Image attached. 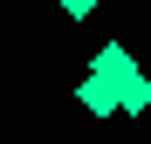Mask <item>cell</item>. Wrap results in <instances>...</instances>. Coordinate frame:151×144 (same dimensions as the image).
Listing matches in <instances>:
<instances>
[{"label":"cell","mask_w":151,"mask_h":144,"mask_svg":"<svg viewBox=\"0 0 151 144\" xmlns=\"http://www.w3.org/2000/svg\"><path fill=\"white\" fill-rule=\"evenodd\" d=\"M131 69H137V55H131V48H124V41H103V48H96V62H89V76H103V82L117 89Z\"/></svg>","instance_id":"1"},{"label":"cell","mask_w":151,"mask_h":144,"mask_svg":"<svg viewBox=\"0 0 151 144\" xmlns=\"http://www.w3.org/2000/svg\"><path fill=\"white\" fill-rule=\"evenodd\" d=\"M117 110L124 117H144L151 110V76H144V69H131V76L117 82Z\"/></svg>","instance_id":"2"},{"label":"cell","mask_w":151,"mask_h":144,"mask_svg":"<svg viewBox=\"0 0 151 144\" xmlns=\"http://www.w3.org/2000/svg\"><path fill=\"white\" fill-rule=\"evenodd\" d=\"M76 103H83L89 117H117V89L103 76H83V89H76Z\"/></svg>","instance_id":"3"},{"label":"cell","mask_w":151,"mask_h":144,"mask_svg":"<svg viewBox=\"0 0 151 144\" xmlns=\"http://www.w3.org/2000/svg\"><path fill=\"white\" fill-rule=\"evenodd\" d=\"M55 7H62V14H69V21H89V14H96V7H103V0H55Z\"/></svg>","instance_id":"4"}]
</instances>
